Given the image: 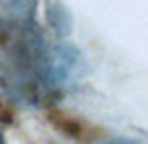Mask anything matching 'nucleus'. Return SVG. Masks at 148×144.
Masks as SVG:
<instances>
[{
	"label": "nucleus",
	"instance_id": "f257e3e1",
	"mask_svg": "<svg viewBox=\"0 0 148 144\" xmlns=\"http://www.w3.org/2000/svg\"><path fill=\"white\" fill-rule=\"evenodd\" d=\"M0 144H2V135H0Z\"/></svg>",
	"mask_w": 148,
	"mask_h": 144
}]
</instances>
